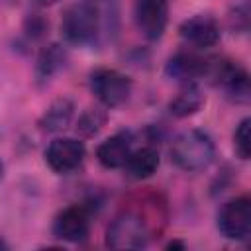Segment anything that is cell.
I'll return each mask as SVG.
<instances>
[{"instance_id": "8fae6325", "label": "cell", "mask_w": 251, "mask_h": 251, "mask_svg": "<svg viewBox=\"0 0 251 251\" xmlns=\"http://www.w3.org/2000/svg\"><path fill=\"white\" fill-rule=\"evenodd\" d=\"M165 73L175 80L192 82L194 78L208 73V61L190 51H180L167 61Z\"/></svg>"}, {"instance_id": "8992f818", "label": "cell", "mask_w": 251, "mask_h": 251, "mask_svg": "<svg viewBox=\"0 0 251 251\" xmlns=\"http://www.w3.org/2000/svg\"><path fill=\"white\" fill-rule=\"evenodd\" d=\"M84 155H86L84 143L75 137H57L45 149L47 165L51 167V171L59 175H69L75 169H78L84 161Z\"/></svg>"}, {"instance_id": "7c38bea8", "label": "cell", "mask_w": 251, "mask_h": 251, "mask_svg": "<svg viewBox=\"0 0 251 251\" xmlns=\"http://www.w3.org/2000/svg\"><path fill=\"white\" fill-rule=\"evenodd\" d=\"M67 63V49L59 43H51L41 49L35 63V80L39 84L49 82Z\"/></svg>"}, {"instance_id": "277c9868", "label": "cell", "mask_w": 251, "mask_h": 251, "mask_svg": "<svg viewBox=\"0 0 251 251\" xmlns=\"http://www.w3.org/2000/svg\"><path fill=\"white\" fill-rule=\"evenodd\" d=\"M218 229L226 239L245 241L251 233V198L237 196L227 200L218 212Z\"/></svg>"}, {"instance_id": "44dd1931", "label": "cell", "mask_w": 251, "mask_h": 251, "mask_svg": "<svg viewBox=\"0 0 251 251\" xmlns=\"http://www.w3.org/2000/svg\"><path fill=\"white\" fill-rule=\"evenodd\" d=\"M2 175H4V163H2V159H0V178H2Z\"/></svg>"}, {"instance_id": "5b68a950", "label": "cell", "mask_w": 251, "mask_h": 251, "mask_svg": "<svg viewBox=\"0 0 251 251\" xmlns=\"http://www.w3.org/2000/svg\"><path fill=\"white\" fill-rule=\"evenodd\" d=\"M208 73L216 78V84L222 86L226 90V94L239 102V104H247L251 98V86H249V75L247 71L233 63V61H218L216 65H208Z\"/></svg>"}, {"instance_id": "d6986e66", "label": "cell", "mask_w": 251, "mask_h": 251, "mask_svg": "<svg viewBox=\"0 0 251 251\" xmlns=\"http://www.w3.org/2000/svg\"><path fill=\"white\" fill-rule=\"evenodd\" d=\"M59 0H33V4H37V6H41V8H45V6H53V4H57Z\"/></svg>"}, {"instance_id": "7a4b0ae2", "label": "cell", "mask_w": 251, "mask_h": 251, "mask_svg": "<svg viewBox=\"0 0 251 251\" xmlns=\"http://www.w3.org/2000/svg\"><path fill=\"white\" fill-rule=\"evenodd\" d=\"M149 237L147 222L131 210L120 212L106 229V245L112 249H143Z\"/></svg>"}, {"instance_id": "30bf717a", "label": "cell", "mask_w": 251, "mask_h": 251, "mask_svg": "<svg viewBox=\"0 0 251 251\" xmlns=\"http://www.w3.org/2000/svg\"><path fill=\"white\" fill-rule=\"evenodd\" d=\"M131 151H133V133L129 129H122L98 145L96 159L104 169H120L126 165Z\"/></svg>"}, {"instance_id": "4fadbf2b", "label": "cell", "mask_w": 251, "mask_h": 251, "mask_svg": "<svg viewBox=\"0 0 251 251\" xmlns=\"http://www.w3.org/2000/svg\"><path fill=\"white\" fill-rule=\"evenodd\" d=\"M124 169L131 178H137V180L149 178L159 169V151L151 145L135 149V151L129 153Z\"/></svg>"}, {"instance_id": "52a82bcc", "label": "cell", "mask_w": 251, "mask_h": 251, "mask_svg": "<svg viewBox=\"0 0 251 251\" xmlns=\"http://www.w3.org/2000/svg\"><path fill=\"white\" fill-rule=\"evenodd\" d=\"M88 231H90V214L84 206L78 204L61 210L53 222V235L69 243L84 241Z\"/></svg>"}, {"instance_id": "3957f363", "label": "cell", "mask_w": 251, "mask_h": 251, "mask_svg": "<svg viewBox=\"0 0 251 251\" xmlns=\"http://www.w3.org/2000/svg\"><path fill=\"white\" fill-rule=\"evenodd\" d=\"M90 90L106 106H122L131 94V78L116 69H96L90 73Z\"/></svg>"}, {"instance_id": "2e32d148", "label": "cell", "mask_w": 251, "mask_h": 251, "mask_svg": "<svg viewBox=\"0 0 251 251\" xmlns=\"http://www.w3.org/2000/svg\"><path fill=\"white\" fill-rule=\"evenodd\" d=\"M104 124H106V112L100 110V108H88V110H84L80 114L76 129L82 135H88L90 137V135H96L102 129Z\"/></svg>"}, {"instance_id": "ffe728a7", "label": "cell", "mask_w": 251, "mask_h": 251, "mask_svg": "<svg viewBox=\"0 0 251 251\" xmlns=\"http://www.w3.org/2000/svg\"><path fill=\"white\" fill-rule=\"evenodd\" d=\"M167 249H184V243L182 241H171L167 245Z\"/></svg>"}, {"instance_id": "5bb4252c", "label": "cell", "mask_w": 251, "mask_h": 251, "mask_svg": "<svg viewBox=\"0 0 251 251\" xmlns=\"http://www.w3.org/2000/svg\"><path fill=\"white\" fill-rule=\"evenodd\" d=\"M204 104V94L202 90L194 84V82H186L178 92L176 96L169 102V112L176 118H186V116H192L196 114Z\"/></svg>"}, {"instance_id": "6da1fadb", "label": "cell", "mask_w": 251, "mask_h": 251, "mask_svg": "<svg viewBox=\"0 0 251 251\" xmlns=\"http://www.w3.org/2000/svg\"><path fill=\"white\" fill-rule=\"evenodd\" d=\"M216 155L212 137L202 129H186L175 137L171 145L173 163L186 173H198L210 167Z\"/></svg>"}, {"instance_id": "9a60e30c", "label": "cell", "mask_w": 251, "mask_h": 251, "mask_svg": "<svg viewBox=\"0 0 251 251\" xmlns=\"http://www.w3.org/2000/svg\"><path fill=\"white\" fill-rule=\"evenodd\" d=\"M73 112L75 104L69 98H59L45 110V114L39 120V127L43 131H61L71 124Z\"/></svg>"}, {"instance_id": "ba28073f", "label": "cell", "mask_w": 251, "mask_h": 251, "mask_svg": "<svg viewBox=\"0 0 251 251\" xmlns=\"http://www.w3.org/2000/svg\"><path fill=\"white\" fill-rule=\"evenodd\" d=\"M167 20L169 0H135V22L147 39H159L167 27Z\"/></svg>"}, {"instance_id": "ac0fdd59", "label": "cell", "mask_w": 251, "mask_h": 251, "mask_svg": "<svg viewBox=\"0 0 251 251\" xmlns=\"http://www.w3.org/2000/svg\"><path fill=\"white\" fill-rule=\"evenodd\" d=\"M45 27H47V24H45V20L39 18V16H31V18L27 20V33L33 35V37L41 35V33L45 31Z\"/></svg>"}, {"instance_id": "e0dca14e", "label": "cell", "mask_w": 251, "mask_h": 251, "mask_svg": "<svg viewBox=\"0 0 251 251\" xmlns=\"http://www.w3.org/2000/svg\"><path fill=\"white\" fill-rule=\"evenodd\" d=\"M233 149L239 159L247 161L251 155V120L243 118L233 131Z\"/></svg>"}, {"instance_id": "9c48e42d", "label": "cell", "mask_w": 251, "mask_h": 251, "mask_svg": "<svg viewBox=\"0 0 251 251\" xmlns=\"http://www.w3.org/2000/svg\"><path fill=\"white\" fill-rule=\"evenodd\" d=\"M178 33L194 47H212L220 41V25L216 18L208 14H196L192 18H186L178 25Z\"/></svg>"}]
</instances>
